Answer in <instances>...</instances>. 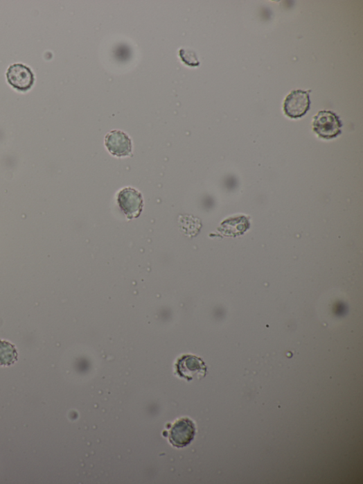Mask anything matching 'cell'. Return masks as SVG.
Returning a JSON list of instances; mask_svg holds the SVG:
<instances>
[{"label": "cell", "instance_id": "cell-1", "mask_svg": "<svg viewBox=\"0 0 363 484\" xmlns=\"http://www.w3.org/2000/svg\"><path fill=\"white\" fill-rule=\"evenodd\" d=\"M342 123L339 116L331 111H320L313 120V130L320 137L331 139L342 134Z\"/></svg>", "mask_w": 363, "mask_h": 484}, {"label": "cell", "instance_id": "cell-2", "mask_svg": "<svg viewBox=\"0 0 363 484\" xmlns=\"http://www.w3.org/2000/svg\"><path fill=\"white\" fill-rule=\"evenodd\" d=\"M312 90L296 89L286 97L283 109L285 114L291 119H299L305 116L310 108V93Z\"/></svg>", "mask_w": 363, "mask_h": 484}, {"label": "cell", "instance_id": "cell-3", "mask_svg": "<svg viewBox=\"0 0 363 484\" xmlns=\"http://www.w3.org/2000/svg\"><path fill=\"white\" fill-rule=\"evenodd\" d=\"M117 202L129 219L137 218L141 214L143 198L138 191L127 188L118 194Z\"/></svg>", "mask_w": 363, "mask_h": 484}, {"label": "cell", "instance_id": "cell-4", "mask_svg": "<svg viewBox=\"0 0 363 484\" xmlns=\"http://www.w3.org/2000/svg\"><path fill=\"white\" fill-rule=\"evenodd\" d=\"M196 433L194 422L189 418L177 420L170 430L169 440L176 447L188 446L193 440Z\"/></svg>", "mask_w": 363, "mask_h": 484}, {"label": "cell", "instance_id": "cell-5", "mask_svg": "<svg viewBox=\"0 0 363 484\" xmlns=\"http://www.w3.org/2000/svg\"><path fill=\"white\" fill-rule=\"evenodd\" d=\"M177 374L181 378L188 381L195 378L204 377L206 373V367L199 357L193 355L181 356L176 364Z\"/></svg>", "mask_w": 363, "mask_h": 484}, {"label": "cell", "instance_id": "cell-6", "mask_svg": "<svg viewBox=\"0 0 363 484\" xmlns=\"http://www.w3.org/2000/svg\"><path fill=\"white\" fill-rule=\"evenodd\" d=\"M8 81L20 92H26L35 83V76L28 67L17 64L12 65L7 72Z\"/></svg>", "mask_w": 363, "mask_h": 484}, {"label": "cell", "instance_id": "cell-7", "mask_svg": "<svg viewBox=\"0 0 363 484\" xmlns=\"http://www.w3.org/2000/svg\"><path fill=\"white\" fill-rule=\"evenodd\" d=\"M105 145L113 156L123 157L132 155V140L123 132L115 130L107 134L105 137Z\"/></svg>", "mask_w": 363, "mask_h": 484}, {"label": "cell", "instance_id": "cell-8", "mask_svg": "<svg viewBox=\"0 0 363 484\" xmlns=\"http://www.w3.org/2000/svg\"><path fill=\"white\" fill-rule=\"evenodd\" d=\"M18 354L11 343L0 340V365L11 366L17 361Z\"/></svg>", "mask_w": 363, "mask_h": 484}]
</instances>
